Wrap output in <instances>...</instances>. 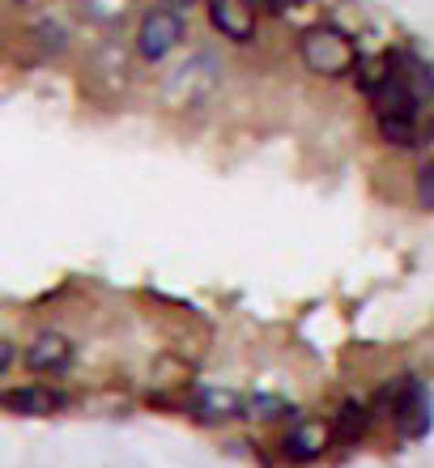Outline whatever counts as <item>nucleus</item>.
Listing matches in <instances>:
<instances>
[{"instance_id":"3","label":"nucleus","mask_w":434,"mask_h":468,"mask_svg":"<svg viewBox=\"0 0 434 468\" xmlns=\"http://www.w3.org/2000/svg\"><path fill=\"white\" fill-rule=\"evenodd\" d=\"M371 413H387L400 426L405 439H422L430 431V392L422 388L418 375H397L392 383H384L371 400Z\"/></svg>"},{"instance_id":"2","label":"nucleus","mask_w":434,"mask_h":468,"mask_svg":"<svg viewBox=\"0 0 434 468\" xmlns=\"http://www.w3.org/2000/svg\"><path fill=\"white\" fill-rule=\"evenodd\" d=\"M187 43V13L171 5H149L132 30V56L141 64H162Z\"/></svg>"},{"instance_id":"1","label":"nucleus","mask_w":434,"mask_h":468,"mask_svg":"<svg viewBox=\"0 0 434 468\" xmlns=\"http://www.w3.org/2000/svg\"><path fill=\"white\" fill-rule=\"evenodd\" d=\"M294 56H298V64H302L311 77H320V81H341V77H354L362 69L358 38L333 22H315V26H307V30H298Z\"/></svg>"},{"instance_id":"15","label":"nucleus","mask_w":434,"mask_h":468,"mask_svg":"<svg viewBox=\"0 0 434 468\" xmlns=\"http://www.w3.org/2000/svg\"><path fill=\"white\" fill-rule=\"evenodd\" d=\"M13 362H17V346H13V341H0V375H5Z\"/></svg>"},{"instance_id":"8","label":"nucleus","mask_w":434,"mask_h":468,"mask_svg":"<svg viewBox=\"0 0 434 468\" xmlns=\"http://www.w3.org/2000/svg\"><path fill=\"white\" fill-rule=\"evenodd\" d=\"M323 447H333V434L323 421H302L298 418L286 434H281V443H277V456L290 460V464H307V460L323 456Z\"/></svg>"},{"instance_id":"18","label":"nucleus","mask_w":434,"mask_h":468,"mask_svg":"<svg viewBox=\"0 0 434 468\" xmlns=\"http://www.w3.org/2000/svg\"><path fill=\"white\" fill-rule=\"evenodd\" d=\"M256 5H260V0H256Z\"/></svg>"},{"instance_id":"16","label":"nucleus","mask_w":434,"mask_h":468,"mask_svg":"<svg viewBox=\"0 0 434 468\" xmlns=\"http://www.w3.org/2000/svg\"><path fill=\"white\" fill-rule=\"evenodd\" d=\"M158 5H171V9H196V5H200V0H158Z\"/></svg>"},{"instance_id":"5","label":"nucleus","mask_w":434,"mask_h":468,"mask_svg":"<svg viewBox=\"0 0 434 468\" xmlns=\"http://www.w3.org/2000/svg\"><path fill=\"white\" fill-rule=\"evenodd\" d=\"M205 17L226 43L251 48L260 38V5L256 0H205Z\"/></svg>"},{"instance_id":"14","label":"nucleus","mask_w":434,"mask_h":468,"mask_svg":"<svg viewBox=\"0 0 434 468\" xmlns=\"http://www.w3.org/2000/svg\"><path fill=\"white\" fill-rule=\"evenodd\" d=\"M302 5H311V0H260V13H269V17H286V13L302 9Z\"/></svg>"},{"instance_id":"13","label":"nucleus","mask_w":434,"mask_h":468,"mask_svg":"<svg viewBox=\"0 0 434 468\" xmlns=\"http://www.w3.org/2000/svg\"><path fill=\"white\" fill-rule=\"evenodd\" d=\"M418 200H422L426 209H434V162H426L422 171H418Z\"/></svg>"},{"instance_id":"11","label":"nucleus","mask_w":434,"mask_h":468,"mask_svg":"<svg viewBox=\"0 0 434 468\" xmlns=\"http://www.w3.org/2000/svg\"><path fill=\"white\" fill-rule=\"evenodd\" d=\"M243 418L264 421V426H273V421H290V418H294V405H290L286 396H269V392H260V396H248V400H243Z\"/></svg>"},{"instance_id":"9","label":"nucleus","mask_w":434,"mask_h":468,"mask_svg":"<svg viewBox=\"0 0 434 468\" xmlns=\"http://www.w3.org/2000/svg\"><path fill=\"white\" fill-rule=\"evenodd\" d=\"M371 421H375L371 405H358V400H345V405L336 409V418L328 421V434H333V443L349 447V443H358L362 434L371 431Z\"/></svg>"},{"instance_id":"7","label":"nucleus","mask_w":434,"mask_h":468,"mask_svg":"<svg viewBox=\"0 0 434 468\" xmlns=\"http://www.w3.org/2000/svg\"><path fill=\"white\" fill-rule=\"evenodd\" d=\"M64 405H69V396L48 388V383H17V388L0 392V409L13 413V418H51Z\"/></svg>"},{"instance_id":"4","label":"nucleus","mask_w":434,"mask_h":468,"mask_svg":"<svg viewBox=\"0 0 434 468\" xmlns=\"http://www.w3.org/2000/svg\"><path fill=\"white\" fill-rule=\"evenodd\" d=\"M362 90H366L375 115H405V120H418V115H422V90L413 86L392 60L375 77H362Z\"/></svg>"},{"instance_id":"6","label":"nucleus","mask_w":434,"mask_h":468,"mask_svg":"<svg viewBox=\"0 0 434 468\" xmlns=\"http://www.w3.org/2000/svg\"><path fill=\"white\" fill-rule=\"evenodd\" d=\"M73 357H77V341L69 333H56V328H43L17 349V362L30 375H60V370L73 367Z\"/></svg>"},{"instance_id":"17","label":"nucleus","mask_w":434,"mask_h":468,"mask_svg":"<svg viewBox=\"0 0 434 468\" xmlns=\"http://www.w3.org/2000/svg\"><path fill=\"white\" fill-rule=\"evenodd\" d=\"M13 5H26V0H13Z\"/></svg>"},{"instance_id":"10","label":"nucleus","mask_w":434,"mask_h":468,"mask_svg":"<svg viewBox=\"0 0 434 468\" xmlns=\"http://www.w3.org/2000/svg\"><path fill=\"white\" fill-rule=\"evenodd\" d=\"M192 413H196V418L205 421V426H222V421L243 418V396L222 392V388H209V392H200V396H196Z\"/></svg>"},{"instance_id":"12","label":"nucleus","mask_w":434,"mask_h":468,"mask_svg":"<svg viewBox=\"0 0 434 468\" xmlns=\"http://www.w3.org/2000/svg\"><path fill=\"white\" fill-rule=\"evenodd\" d=\"M375 123H379V136L397 149H413L418 141H422L418 120H405V115H375Z\"/></svg>"}]
</instances>
